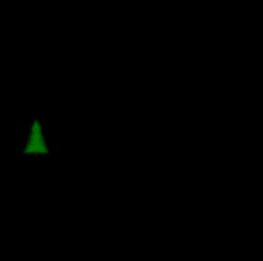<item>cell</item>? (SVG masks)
<instances>
[{
	"instance_id": "6da1fadb",
	"label": "cell",
	"mask_w": 263,
	"mask_h": 261,
	"mask_svg": "<svg viewBox=\"0 0 263 261\" xmlns=\"http://www.w3.org/2000/svg\"><path fill=\"white\" fill-rule=\"evenodd\" d=\"M23 153H42V155H46L49 153V148H46V143H44V137H42V125H40V120H35L32 123V129H30V139H28V146L23 148Z\"/></svg>"
}]
</instances>
